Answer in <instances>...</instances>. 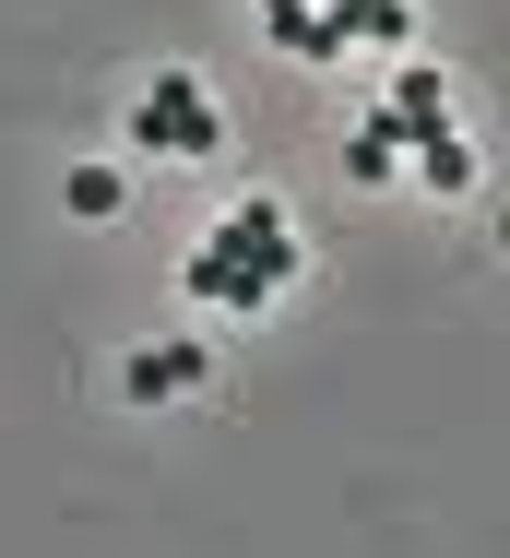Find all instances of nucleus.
Wrapping results in <instances>:
<instances>
[{
	"label": "nucleus",
	"instance_id": "nucleus-1",
	"mask_svg": "<svg viewBox=\"0 0 510 558\" xmlns=\"http://www.w3.org/2000/svg\"><path fill=\"white\" fill-rule=\"evenodd\" d=\"M298 262H308V250H298V226H286V203H238V215L191 250L179 286H191L203 310H262L274 286H298Z\"/></svg>",
	"mask_w": 510,
	"mask_h": 558
},
{
	"label": "nucleus",
	"instance_id": "nucleus-2",
	"mask_svg": "<svg viewBox=\"0 0 510 558\" xmlns=\"http://www.w3.org/2000/svg\"><path fill=\"white\" fill-rule=\"evenodd\" d=\"M131 143H143V155H214V143H226V108H214L191 72H155V84L131 96Z\"/></svg>",
	"mask_w": 510,
	"mask_h": 558
},
{
	"label": "nucleus",
	"instance_id": "nucleus-3",
	"mask_svg": "<svg viewBox=\"0 0 510 558\" xmlns=\"http://www.w3.org/2000/svg\"><path fill=\"white\" fill-rule=\"evenodd\" d=\"M368 131H380L392 155H415V143H439V131H451V84H439L427 60H415V72H392V96H380V119H368Z\"/></svg>",
	"mask_w": 510,
	"mask_h": 558
},
{
	"label": "nucleus",
	"instance_id": "nucleus-4",
	"mask_svg": "<svg viewBox=\"0 0 510 558\" xmlns=\"http://www.w3.org/2000/svg\"><path fill=\"white\" fill-rule=\"evenodd\" d=\"M191 380H214L203 344H143V356H119V404H179Z\"/></svg>",
	"mask_w": 510,
	"mask_h": 558
},
{
	"label": "nucleus",
	"instance_id": "nucleus-5",
	"mask_svg": "<svg viewBox=\"0 0 510 558\" xmlns=\"http://www.w3.org/2000/svg\"><path fill=\"white\" fill-rule=\"evenodd\" d=\"M404 167H415V191H475V143H463V131H439V143H415Z\"/></svg>",
	"mask_w": 510,
	"mask_h": 558
},
{
	"label": "nucleus",
	"instance_id": "nucleus-6",
	"mask_svg": "<svg viewBox=\"0 0 510 558\" xmlns=\"http://www.w3.org/2000/svg\"><path fill=\"white\" fill-rule=\"evenodd\" d=\"M344 36H368V48H404V24H415V0H320Z\"/></svg>",
	"mask_w": 510,
	"mask_h": 558
},
{
	"label": "nucleus",
	"instance_id": "nucleus-7",
	"mask_svg": "<svg viewBox=\"0 0 510 558\" xmlns=\"http://www.w3.org/2000/svg\"><path fill=\"white\" fill-rule=\"evenodd\" d=\"M60 203H72L84 226H107V215H119V167H72V179H60Z\"/></svg>",
	"mask_w": 510,
	"mask_h": 558
},
{
	"label": "nucleus",
	"instance_id": "nucleus-8",
	"mask_svg": "<svg viewBox=\"0 0 510 558\" xmlns=\"http://www.w3.org/2000/svg\"><path fill=\"white\" fill-rule=\"evenodd\" d=\"M344 179H368V191H392V179H404V155H392L380 131H356V143H344Z\"/></svg>",
	"mask_w": 510,
	"mask_h": 558
},
{
	"label": "nucleus",
	"instance_id": "nucleus-9",
	"mask_svg": "<svg viewBox=\"0 0 510 558\" xmlns=\"http://www.w3.org/2000/svg\"><path fill=\"white\" fill-rule=\"evenodd\" d=\"M298 12H308V0H262V24H298Z\"/></svg>",
	"mask_w": 510,
	"mask_h": 558
}]
</instances>
